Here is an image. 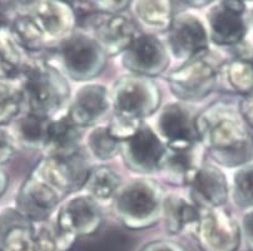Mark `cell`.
Segmentation results:
<instances>
[{
  "mask_svg": "<svg viewBox=\"0 0 253 251\" xmlns=\"http://www.w3.org/2000/svg\"><path fill=\"white\" fill-rule=\"evenodd\" d=\"M202 145L187 149H168L159 173L173 185H187L202 165Z\"/></svg>",
  "mask_w": 253,
  "mask_h": 251,
  "instance_id": "22",
  "label": "cell"
},
{
  "mask_svg": "<svg viewBox=\"0 0 253 251\" xmlns=\"http://www.w3.org/2000/svg\"><path fill=\"white\" fill-rule=\"evenodd\" d=\"M232 192L234 204L241 209H253V163L237 169L232 180Z\"/></svg>",
  "mask_w": 253,
  "mask_h": 251,
  "instance_id": "31",
  "label": "cell"
},
{
  "mask_svg": "<svg viewBox=\"0 0 253 251\" xmlns=\"http://www.w3.org/2000/svg\"><path fill=\"white\" fill-rule=\"evenodd\" d=\"M24 110L20 88L14 83L0 81V126L15 120Z\"/></svg>",
  "mask_w": 253,
  "mask_h": 251,
  "instance_id": "30",
  "label": "cell"
},
{
  "mask_svg": "<svg viewBox=\"0 0 253 251\" xmlns=\"http://www.w3.org/2000/svg\"><path fill=\"white\" fill-rule=\"evenodd\" d=\"M111 109L109 89L102 84L85 83L70 98L65 111L76 125L85 129L100 125Z\"/></svg>",
  "mask_w": 253,
  "mask_h": 251,
  "instance_id": "15",
  "label": "cell"
},
{
  "mask_svg": "<svg viewBox=\"0 0 253 251\" xmlns=\"http://www.w3.org/2000/svg\"><path fill=\"white\" fill-rule=\"evenodd\" d=\"M0 251H1V248H0Z\"/></svg>",
  "mask_w": 253,
  "mask_h": 251,
  "instance_id": "41",
  "label": "cell"
},
{
  "mask_svg": "<svg viewBox=\"0 0 253 251\" xmlns=\"http://www.w3.org/2000/svg\"><path fill=\"white\" fill-rule=\"evenodd\" d=\"M166 44L154 34H137L128 48L121 54L122 67L135 76L153 79L163 74L169 65Z\"/></svg>",
  "mask_w": 253,
  "mask_h": 251,
  "instance_id": "12",
  "label": "cell"
},
{
  "mask_svg": "<svg viewBox=\"0 0 253 251\" xmlns=\"http://www.w3.org/2000/svg\"><path fill=\"white\" fill-rule=\"evenodd\" d=\"M102 222L99 203L84 192L60 204L50 227L59 250L67 251L78 238L97 233Z\"/></svg>",
  "mask_w": 253,
  "mask_h": 251,
  "instance_id": "4",
  "label": "cell"
},
{
  "mask_svg": "<svg viewBox=\"0 0 253 251\" xmlns=\"http://www.w3.org/2000/svg\"><path fill=\"white\" fill-rule=\"evenodd\" d=\"M200 143L215 164L238 169L253 163V134L242 121L238 108L217 103L196 116Z\"/></svg>",
  "mask_w": 253,
  "mask_h": 251,
  "instance_id": "1",
  "label": "cell"
},
{
  "mask_svg": "<svg viewBox=\"0 0 253 251\" xmlns=\"http://www.w3.org/2000/svg\"><path fill=\"white\" fill-rule=\"evenodd\" d=\"M236 58L247 62L253 68V46H246L243 44L236 46Z\"/></svg>",
  "mask_w": 253,
  "mask_h": 251,
  "instance_id": "37",
  "label": "cell"
},
{
  "mask_svg": "<svg viewBox=\"0 0 253 251\" xmlns=\"http://www.w3.org/2000/svg\"><path fill=\"white\" fill-rule=\"evenodd\" d=\"M57 58L67 79L88 83L98 78L107 62V55L92 35L74 32L58 45Z\"/></svg>",
  "mask_w": 253,
  "mask_h": 251,
  "instance_id": "5",
  "label": "cell"
},
{
  "mask_svg": "<svg viewBox=\"0 0 253 251\" xmlns=\"http://www.w3.org/2000/svg\"><path fill=\"white\" fill-rule=\"evenodd\" d=\"M8 30L15 43L25 53L41 51L46 44L41 29L37 27L34 20L23 11L11 20L10 24L8 25Z\"/></svg>",
  "mask_w": 253,
  "mask_h": 251,
  "instance_id": "27",
  "label": "cell"
},
{
  "mask_svg": "<svg viewBox=\"0 0 253 251\" xmlns=\"http://www.w3.org/2000/svg\"><path fill=\"white\" fill-rule=\"evenodd\" d=\"M109 93L114 114L142 121L156 114L162 103V91L153 79L130 74L119 78Z\"/></svg>",
  "mask_w": 253,
  "mask_h": 251,
  "instance_id": "6",
  "label": "cell"
},
{
  "mask_svg": "<svg viewBox=\"0 0 253 251\" xmlns=\"http://www.w3.org/2000/svg\"><path fill=\"white\" fill-rule=\"evenodd\" d=\"M15 139L13 134L0 126V165L8 163L15 152Z\"/></svg>",
  "mask_w": 253,
  "mask_h": 251,
  "instance_id": "33",
  "label": "cell"
},
{
  "mask_svg": "<svg viewBox=\"0 0 253 251\" xmlns=\"http://www.w3.org/2000/svg\"><path fill=\"white\" fill-rule=\"evenodd\" d=\"M1 231V251H60L45 222H29L20 217Z\"/></svg>",
  "mask_w": 253,
  "mask_h": 251,
  "instance_id": "17",
  "label": "cell"
},
{
  "mask_svg": "<svg viewBox=\"0 0 253 251\" xmlns=\"http://www.w3.org/2000/svg\"><path fill=\"white\" fill-rule=\"evenodd\" d=\"M121 187L122 179L119 174L109 166L100 165L89 170L82 189L98 203H105L113 200Z\"/></svg>",
  "mask_w": 253,
  "mask_h": 251,
  "instance_id": "25",
  "label": "cell"
},
{
  "mask_svg": "<svg viewBox=\"0 0 253 251\" xmlns=\"http://www.w3.org/2000/svg\"><path fill=\"white\" fill-rule=\"evenodd\" d=\"M19 88L25 111L46 119L64 112L72 98L65 75L53 64L41 59H30Z\"/></svg>",
  "mask_w": 253,
  "mask_h": 251,
  "instance_id": "2",
  "label": "cell"
},
{
  "mask_svg": "<svg viewBox=\"0 0 253 251\" xmlns=\"http://www.w3.org/2000/svg\"><path fill=\"white\" fill-rule=\"evenodd\" d=\"M202 210L197 208L189 199L169 192L162 199L161 219L170 235L182 233H194L201 219Z\"/></svg>",
  "mask_w": 253,
  "mask_h": 251,
  "instance_id": "21",
  "label": "cell"
},
{
  "mask_svg": "<svg viewBox=\"0 0 253 251\" xmlns=\"http://www.w3.org/2000/svg\"><path fill=\"white\" fill-rule=\"evenodd\" d=\"M25 10L41 29L46 43L62 41L73 33L76 27V16L70 4L54 1V0H41L24 4Z\"/></svg>",
  "mask_w": 253,
  "mask_h": 251,
  "instance_id": "16",
  "label": "cell"
},
{
  "mask_svg": "<svg viewBox=\"0 0 253 251\" xmlns=\"http://www.w3.org/2000/svg\"><path fill=\"white\" fill-rule=\"evenodd\" d=\"M219 68L207 56L184 63L168 74V85L177 99L182 102H201L218 84Z\"/></svg>",
  "mask_w": 253,
  "mask_h": 251,
  "instance_id": "9",
  "label": "cell"
},
{
  "mask_svg": "<svg viewBox=\"0 0 253 251\" xmlns=\"http://www.w3.org/2000/svg\"><path fill=\"white\" fill-rule=\"evenodd\" d=\"M92 30V36L107 56L121 55L137 35L134 23L124 14H100Z\"/></svg>",
  "mask_w": 253,
  "mask_h": 251,
  "instance_id": "19",
  "label": "cell"
},
{
  "mask_svg": "<svg viewBox=\"0 0 253 251\" xmlns=\"http://www.w3.org/2000/svg\"><path fill=\"white\" fill-rule=\"evenodd\" d=\"M8 29V18L3 9H0V32Z\"/></svg>",
  "mask_w": 253,
  "mask_h": 251,
  "instance_id": "39",
  "label": "cell"
},
{
  "mask_svg": "<svg viewBox=\"0 0 253 251\" xmlns=\"http://www.w3.org/2000/svg\"><path fill=\"white\" fill-rule=\"evenodd\" d=\"M163 191L154 180L140 178L122 185L113 208L119 221L130 230L149 229L161 220Z\"/></svg>",
  "mask_w": 253,
  "mask_h": 251,
  "instance_id": "3",
  "label": "cell"
},
{
  "mask_svg": "<svg viewBox=\"0 0 253 251\" xmlns=\"http://www.w3.org/2000/svg\"><path fill=\"white\" fill-rule=\"evenodd\" d=\"M241 235L248 251H253V209L246 211L240 222Z\"/></svg>",
  "mask_w": 253,
  "mask_h": 251,
  "instance_id": "34",
  "label": "cell"
},
{
  "mask_svg": "<svg viewBox=\"0 0 253 251\" xmlns=\"http://www.w3.org/2000/svg\"><path fill=\"white\" fill-rule=\"evenodd\" d=\"M51 119L43 118L32 112H22L15 119L13 137L15 142L20 143L29 149H43L48 134L49 123Z\"/></svg>",
  "mask_w": 253,
  "mask_h": 251,
  "instance_id": "26",
  "label": "cell"
},
{
  "mask_svg": "<svg viewBox=\"0 0 253 251\" xmlns=\"http://www.w3.org/2000/svg\"><path fill=\"white\" fill-rule=\"evenodd\" d=\"M135 19L149 34L167 32L173 20V3L168 0H137L130 3Z\"/></svg>",
  "mask_w": 253,
  "mask_h": 251,
  "instance_id": "23",
  "label": "cell"
},
{
  "mask_svg": "<svg viewBox=\"0 0 253 251\" xmlns=\"http://www.w3.org/2000/svg\"><path fill=\"white\" fill-rule=\"evenodd\" d=\"M83 129L72 121L67 111L50 120L43 151L48 158H69L81 151Z\"/></svg>",
  "mask_w": 253,
  "mask_h": 251,
  "instance_id": "20",
  "label": "cell"
},
{
  "mask_svg": "<svg viewBox=\"0 0 253 251\" xmlns=\"http://www.w3.org/2000/svg\"><path fill=\"white\" fill-rule=\"evenodd\" d=\"M65 196L62 190L33 170L18 192L15 210L27 221L45 222Z\"/></svg>",
  "mask_w": 253,
  "mask_h": 251,
  "instance_id": "10",
  "label": "cell"
},
{
  "mask_svg": "<svg viewBox=\"0 0 253 251\" xmlns=\"http://www.w3.org/2000/svg\"><path fill=\"white\" fill-rule=\"evenodd\" d=\"M218 79H222L226 88L240 95L248 96L253 93V68L238 58L224 63L219 68Z\"/></svg>",
  "mask_w": 253,
  "mask_h": 251,
  "instance_id": "28",
  "label": "cell"
},
{
  "mask_svg": "<svg viewBox=\"0 0 253 251\" xmlns=\"http://www.w3.org/2000/svg\"><path fill=\"white\" fill-rule=\"evenodd\" d=\"M140 251H186V249L174 241L153 240L143 246Z\"/></svg>",
  "mask_w": 253,
  "mask_h": 251,
  "instance_id": "36",
  "label": "cell"
},
{
  "mask_svg": "<svg viewBox=\"0 0 253 251\" xmlns=\"http://www.w3.org/2000/svg\"><path fill=\"white\" fill-rule=\"evenodd\" d=\"M167 146L152 126L143 123L130 139L122 143L121 156L124 165L139 175H153L161 171Z\"/></svg>",
  "mask_w": 253,
  "mask_h": 251,
  "instance_id": "13",
  "label": "cell"
},
{
  "mask_svg": "<svg viewBox=\"0 0 253 251\" xmlns=\"http://www.w3.org/2000/svg\"><path fill=\"white\" fill-rule=\"evenodd\" d=\"M9 186V177L8 174L0 168V198L4 195Z\"/></svg>",
  "mask_w": 253,
  "mask_h": 251,
  "instance_id": "38",
  "label": "cell"
},
{
  "mask_svg": "<svg viewBox=\"0 0 253 251\" xmlns=\"http://www.w3.org/2000/svg\"><path fill=\"white\" fill-rule=\"evenodd\" d=\"M250 29L253 30V6L250 9Z\"/></svg>",
  "mask_w": 253,
  "mask_h": 251,
  "instance_id": "40",
  "label": "cell"
},
{
  "mask_svg": "<svg viewBox=\"0 0 253 251\" xmlns=\"http://www.w3.org/2000/svg\"><path fill=\"white\" fill-rule=\"evenodd\" d=\"M238 112L245 125L253 134V93L243 98L238 105Z\"/></svg>",
  "mask_w": 253,
  "mask_h": 251,
  "instance_id": "35",
  "label": "cell"
},
{
  "mask_svg": "<svg viewBox=\"0 0 253 251\" xmlns=\"http://www.w3.org/2000/svg\"><path fill=\"white\" fill-rule=\"evenodd\" d=\"M156 133L168 149H187L201 144L196 116L180 103H169L162 108Z\"/></svg>",
  "mask_w": 253,
  "mask_h": 251,
  "instance_id": "14",
  "label": "cell"
},
{
  "mask_svg": "<svg viewBox=\"0 0 253 251\" xmlns=\"http://www.w3.org/2000/svg\"><path fill=\"white\" fill-rule=\"evenodd\" d=\"M193 235L201 251H237L242 241L240 222L222 208L202 211Z\"/></svg>",
  "mask_w": 253,
  "mask_h": 251,
  "instance_id": "11",
  "label": "cell"
},
{
  "mask_svg": "<svg viewBox=\"0 0 253 251\" xmlns=\"http://www.w3.org/2000/svg\"><path fill=\"white\" fill-rule=\"evenodd\" d=\"M210 41L217 46L241 45L250 30V10L242 1L222 0L212 3L207 11Z\"/></svg>",
  "mask_w": 253,
  "mask_h": 251,
  "instance_id": "8",
  "label": "cell"
},
{
  "mask_svg": "<svg viewBox=\"0 0 253 251\" xmlns=\"http://www.w3.org/2000/svg\"><path fill=\"white\" fill-rule=\"evenodd\" d=\"M210 43L207 27L200 16L188 11L173 16L166 40L169 58L182 64L202 59L207 56Z\"/></svg>",
  "mask_w": 253,
  "mask_h": 251,
  "instance_id": "7",
  "label": "cell"
},
{
  "mask_svg": "<svg viewBox=\"0 0 253 251\" xmlns=\"http://www.w3.org/2000/svg\"><path fill=\"white\" fill-rule=\"evenodd\" d=\"M143 123L144 121L130 118V116L114 114L111 120H109V123H108L107 129L112 138H114L117 142L124 143L130 139L133 135H135V133L139 130Z\"/></svg>",
  "mask_w": 253,
  "mask_h": 251,
  "instance_id": "32",
  "label": "cell"
},
{
  "mask_svg": "<svg viewBox=\"0 0 253 251\" xmlns=\"http://www.w3.org/2000/svg\"><path fill=\"white\" fill-rule=\"evenodd\" d=\"M187 186L188 199L202 211L222 208L228 200V180L223 170L214 164H202Z\"/></svg>",
  "mask_w": 253,
  "mask_h": 251,
  "instance_id": "18",
  "label": "cell"
},
{
  "mask_svg": "<svg viewBox=\"0 0 253 251\" xmlns=\"http://www.w3.org/2000/svg\"><path fill=\"white\" fill-rule=\"evenodd\" d=\"M30 59L20 48L8 29L0 32V81L20 80Z\"/></svg>",
  "mask_w": 253,
  "mask_h": 251,
  "instance_id": "24",
  "label": "cell"
},
{
  "mask_svg": "<svg viewBox=\"0 0 253 251\" xmlns=\"http://www.w3.org/2000/svg\"><path fill=\"white\" fill-rule=\"evenodd\" d=\"M86 147L97 160L109 161L121 155L122 143L111 137L107 125H98L86 135Z\"/></svg>",
  "mask_w": 253,
  "mask_h": 251,
  "instance_id": "29",
  "label": "cell"
}]
</instances>
